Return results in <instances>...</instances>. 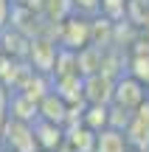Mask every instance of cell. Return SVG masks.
<instances>
[{
	"mask_svg": "<svg viewBox=\"0 0 149 152\" xmlns=\"http://www.w3.org/2000/svg\"><path fill=\"white\" fill-rule=\"evenodd\" d=\"M65 144H71L76 152H93L96 149V132L87 130L84 124L65 127Z\"/></svg>",
	"mask_w": 149,
	"mask_h": 152,
	"instance_id": "11",
	"label": "cell"
},
{
	"mask_svg": "<svg viewBox=\"0 0 149 152\" xmlns=\"http://www.w3.org/2000/svg\"><path fill=\"white\" fill-rule=\"evenodd\" d=\"M23 3H25V0H9V6H11V9H20Z\"/></svg>",
	"mask_w": 149,
	"mask_h": 152,
	"instance_id": "22",
	"label": "cell"
},
{
	"mask_svg": "<svg viewBox=\"0 0 149 152\" xmlns=\"http://www.w3.org/2000/svg\"><path fill=\"white\" fill-rule=\"evenodd\" d=\"M3 152H11V149H3Z\"/></svg>",
	"mask_w": 149,
	"mask_h": 152,
	"instance_id": "24",
	"label": "cell"
},
{
	"mask_svg": "<svg viewBox=\"0 0 149 152\" xmlns=\"http://www.w3.org/2000/svg\"><path fill=\"white\" fill-rule=\"evenodd\" d=\"M54 152H76V149H73L71 144H65V141H62V144H59V147H56Z\"/></svg>",
	"mask_w": 149,
	"mask_h": 152,
	"instance_id": "21",
	"label": "cell"
},
{
	"mask_svg": "<svg viewBox=\"0 0 149 152\" xmlns=\"http://www.w3.org/2000/svg\"><path fill=\"white\" fill-rule=\"evenodd\" d=\"M37 118L42 121H51V124H59L65 127V118H68V104L62 102L59 96H56L54 90L48 93V96H42L37 102Z\"/></svg>",
	"mask_w": 149,
	"mask_h": 152,
	"instance_id": "8",
	"label": "cell"
},
{
	"mask_svg": "<svg viewBox=\"0 0 149 152\" xmlns=\"http://www.w3.org/2000/svg\"><path fill=\"white\" fill-rule=\"evenodd\" d=\"M56 39H59V48L65 51H82L90 45V20L87 17H79V14H71L65 23L56 26Z\"/></svg>",
	"mask_w": 149,
	"mask_h": 152,
	"instance_id": "1",
	"label": "cell"
},
{
	"mask_svg": "<svg viewBox=\"0 0 149 152\" xmlns=\"http://www.w3.org/2000/svg\"><path fill=\"white\" fill-rule=\"evenodd\" d=\"M146 96H149V87L146 85H141L138 79L121 73L116 79V85H113V102L110 104H118V107H124V110H135Z\"/></svg>",
	"mask_w": 149,
	"mask_h": 152,
	"instance_id": "4",
	"label": "cell"
},
{
	"mask_svg": "<svg viewBox=\"0 0 149 152\" xmlns=\"http://www.w3.org/2000/svg\"><path fill=\"white\" fill-rule=\"evenodd\" d=\"M51 90H54L65 104H87V102H84V79H82L79 73L56 76Z\"/></svg>",
	"mask_w": 149,
	"mask_h": 152,
	"instance_id": "5",
	"label": "cell"
},
{
	"mask_svg": "<svg viewBox=\"0 0 149 152\" xmlns=\"http://www.w3.org/2000/svg\"><path fill=\"white\" fill-rule=\"evenodd\" d=\"M71 3H73V14H79V17H87V20L99 17L101 0H71Z\"/></svg>",
	"mask_w": 149,
	"mask_h": 152,
	"instance_id": "18",
	"label": "cell"
},
{
	"mask_svg": "<svg viewBox=\"0 0 149 152\" xmlns=\"http://www.w3.org/2000/svg\"><path fill=\"white\" fill-rule=\"evenodd\" d=\"M129 121H132V110H124L118 107V104H110L107 107V127H113V130H127Z\"/></svg>",
	"mask_w": 149,
	"mask_h": 152,
	"instance_id": "16",
	"label": "cell"
},
{
	"mask_svg": "<svg viewBox=\"0 0 149 152\" xmlns=\"http://www.w3.org/2000/svg\"><path fill=\"white\" fill-rule=\"evenodd\" d=\"M127 76L138 79L141 85L149 87V56H129L127 59Z\"/></svg>",
	"mask_w": 149,
	"mask_h": 152,
	"instance_id": "15",
	"label": "cell"
},
{
	"mask_svg": "<svg viewBox=\"0 0 149 152\" xmlns=\"http://www.w3.org/2000/svg\"><path fill=\"white\" fill-rule=\"evenodd\" d=\"M56 51H59V45L54 42L51 37H31L28 39V62H31V71L37 73H45L51 76L54 73V62H56Z\"/></svg>",
	"mask_w": 149,
	"mask_h": 152,
	"instance_id": "2",
	"label": "cell"
},
{
	"mask_svg": "<svg viewBox=\"0 0 149 152\" xmlns=\"http://www.w3.org/2000/svg\"><path fill=\"white\" fill-rule=\"evenodd\" d=\"M31 130H34V141H37V149L39 152H54L62 141H65V127L51 124V121L37 118L31 124Z\"/></svg>",
	"mask_w": 149,
	"mask_h": 152,
	"instance_id": "7",
	"label": "cell"
},
{
	"mask_svg": "<svg viewBox=\"0 0 149 152\" xmlns=\"http://www.w3.org/2000/svg\"><path fill=\"white\" fill-rule=\"evenodd\" d=\"M107 107L110 104H84V113H82V124L93 132H101L107 127Z\"/></svg>",
	"mask_w": 149,
	"mask_h": 152,
	"instance_id": "13",
	"label": "cell"
},
{
	"mask_svg": "<svg viewBox=\"0 0 149 152\" xmlns=\"http://www.w3.org/2000/svg\"><path fill=\"white\" fill-rule=\"evenodd\" d=\"M9 118L34 124V121H37V102H31L28 96H23L20 90H11L9 93Z\"/></svg>",
	"mask_w": 149,
	"mask_h": 152,
	"instance_id": "9",
	"label": "cell"
},
{
	"mask_svg": "<svg viewBox=\"0 0 149 152\" xmlns=\"http://www.w3.org/2000/svg\"><path fill=\"white\" fill-rule=\"evenodd\" d=\"M73 14V3L71 0H42V17L54 26L65 23L68 17Z\"/></svg>",
	"mask_w": 149,
	"mask_h": 152,
	"instance_id": "12",
	"label": "cell"
},
{
	"mask_svg": "<svg viewBox=\"0 0 149 152\" xmlns=\"http://www.w3.org/2000/svg\"><path fill=\"white\" fill-rule=\"evenodd\" d=\"M93 152H132V149H129V141L121 130L104 127L101 132H96V149Z\"/></svg>",
	"mask_w": 149,
	"mask_h": 152,
	"instance_id": "10",
	"label": "cell"
},
{
	"mask_svg": "<svg viewBox=\"0 0 149 152\" xmlns=\"http://www.w3.org/2000/svg\"><path fill=\"white\" fill-rule=\"evenodd\" d=\"M0 56H3V45H0Z\"/></svg>",
	"mask_w": 149,
	"mask_h": 152,
	"instance_id": "23",
	"label": "cell"
},
{
	"mask_svg": "<svg viewBox=\"0 0 149 152\" xmlns=\"http://www.w3.org/2000/svg\"><path fill=\"white\" fill-rule=\"evenodd\" d=\"M0 141H3L6 149H11V152H39L37 141H34L31 124L17 121V118H6L3 132H0Z\"/></svg>",
	"mask_w": 149,
	"mask_h": 152,
	"instance_id": "3",
	"label": "cell"
},
{
	"mask_svg": "<svg viewBox=\"0 0 149 152\" xmlns=\"http://www.w3.org/2000/svg\"><path fill=\"white\" fill-rule=\"evenodd\" d=\"M149 17V0H127V11H124V20L129 23L132 28L144 26V20Z\"/></svg>",
	"mask_w": 149,
	"mask_h": 152,
	"instance_id": "14",
	"label": "cell"
},
{
	"mask_svg": "<svg viewBox=\"0 0 149 152\" xmlns=\"http://www.w3.org/2000/svg\"><path fill=\"white\" fill-rule=\"evenodd\" d=\"M6 118H9V90L0 85V132H3Z\"/></svg>",
	"mask_w": 149,
	"mask_h": 152,
	"instance_id": "19",
	"label": "cell"
},
{
	"mask_svg": "<svg viewBox=\"0 0 149 152\" xmlns=\"http://www.w3.org/2000/svg\"><path fill=\"white\" fill-rule=\"evenodd\" d=\"M113 85H116V79H110L104 73L84 76V102L87 104H110L113 102Z\"/></svg>",
	"mask_w": 149,
	"mask_h": 152,
	"instance_id": "6",
	"label": "cell"
},
{
	"mask_svg": "<svg viewBox=\"0 0 149 152\" xmlns=\"http://www.w3.org/2000/svg\"><path fill=\"white\" fill-rule=\"evenodd\" d=\"M124 11H127V0H101L99 14L104 17V20H110V23H121Z\"/></svg>",
	"mask_w": 149,
	"mask_h": 152,
	"instance_id": "17",
	"label": "cell"
},
{
	"mask_svg": "<svg viewBox=\"0 0 149 152\" xmlns=\"http://www.w3.org/2000/svg\"><path fill=\"white\" fill-rule=\"evenodd\" d=\"M9 17H11L9 0H0V31H3V28H9Z\"/></svg>",
	"mask_w": 149,
	"mask_h": 152,
	"instance_id": "20",
	"label": "cell"
}]
</instances>
